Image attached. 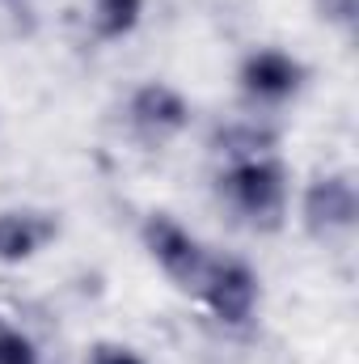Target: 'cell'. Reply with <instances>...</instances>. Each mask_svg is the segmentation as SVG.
I'll list each match as a JSON object with an SVG mask.
<instances>
[{"label": "cell", "mask_w": 359, "mask_h": 364, "mask_svg": "<svg viewBox=\"0 0 359 364\" xmlns=\"http://www.w3.org/2000/svg\"><path fill=\"white\" fill-rule=\"evenodd\" d=\"M216 195L245 229L275 233L287 225L292 212V174L279 153L224 161V170L216 174Z\"/></svg>", "instance_id": "obj_1"}, {"label": "cell", "mask_w": 359, "mask_h": 364, "mask_svg": "<svg viewBox=\"0 0 359 364\" xmlns=\"http://www.w3.org/2000/svg\"><path fill=\"white\" fill-rule=\"evenodd\" d=\"M140 242L148 250V259L157 263V272L165 275L182 296H199L203 279L211 272L216 255L182 225L178 216L170 212H148L144 225H140Z\"/></svg>", "instance_id": "obj_2"}, {"label": "cell", "mask_w": 359, "mask_h": 364, "mask_svg": "<svg viewBox=\"0 0 359 364\" xmlns=\"http://www.w3.org/2000/svg\"><path fill=\"white\" fill-rule=\"evenodd\" d=\"M309 85V64L283 47H250L237 64V90L250 106H263V110H275V106H287L296 102Z\"/></svg>", "instance_id": "obj_3"}, {"label": "cell", "mask_w": 359, "mask_h": 364, "mask_svg": "<svg viewBox=\"0 0 359 364\" xmlns=\"http://www.w3.org/2000/svg\"><path fill=\"white\" fill-rule=\"evenodd\" d=\"M300 229L313 237V242H334V237H347L359 220V186L351 170H326L317 178L304 182L300 191Z\"/></svg>", "instance_id": "obj_4"}, {"label": "cell", "mask_w": 359, "mask_h": 364, "mask_svg": "<svg viewBox=\"0 0 359 364\" xmlns=\"http://www.w3.org/2000/svg\"><path fill=\"white\" fill-rule=\"evenodd\" d=\"M127 132L144 149H165L190 127V97L170 81H144L127 93Z\"/></svg>", "instance_id": "obj_5"}, {"label": "cell", "mask_w": 359, "mask_h": 364, "mask_svg": "<svg viewBox=\"0 0 359 364\" xmlns=\"http://www.w3.org/2000/svg\"><path fill=\"white\" fill-rule=\"evenodd\" d=\"M220 326L228 331H241L254 322L258 305H263V279L258 272L245 263V259H233V255H216L211 272L203 279L199 296H194Z\"/></svg>", "instance_id": "obj_6"}, {"label": "cell", "mask_w": 359, "mask_h": 364, "mask_svg": "<svg viewBox=\"0 0 359 364\" xmlns=\"http://www.w3.org/2000/svg\"><path fill=\"white\" fill-rule=\"evenodd\" d=\"M60 237V216L47 208H0V267L34 263Z\"/></svg>", "instance_id": "obj_7"}, {"label": "cell", "mask_w": 359, "mask_h": 364, "mask_svg": "<svg viewBox=\"0 0 359 364\" xmlns=\"http://www.w3.org/2000/svg\"><path fill=\"white\" fill-rule=\"evenodd\" d=\"M211 153L224 161H245V157H267L279 153V132L258 119H237L211 132Z\"/></svg>", "instance_id": "obj_8"}, {"label": "cell", "mask_w": 359, "mask_h": 364, "mask_svg": "<svg viewBox=\"0 0 359 364\" xmlns=\"http://www.w3.org/2000/svg\"><path fill=\"white\" fill-rule=\"evenodd\" d=\"M144 9L148 0H89V34L97 43H123L144 26Z\"/></svg>", "instance_id": "obj_9"}, {"label": "cell", "mask_w": 359, "mask_h": 364, "mask_svg": "<svg viewBox=\"0 0 359 364\" xmlns=\"http://www.w3.org/2000/svg\"><path fill=\"white\" fill-rule=\"evenodd\" d=\"M0 364H38V348L26 331L0 318Z\"/></svg>", "instance_id": "obj_10"}, {"label": "cell", "mask_w": 359, "mask_h": 364, "mask_svg": "<svg viewBox=\"0 0 359 364\" xmlns=\"http://www.w3.org/2000/svg\"><path fill=\"white\" fill-rule=\"evenodd\" d=\"M85 364H148L144 352H136L131 343H118V339H101L85 352Z\"/></svg>", "instance_id": "obj_11"}, {"label": "cell", "mask_w": 359, "mask_h": 364, "mask_svg": "<svg viewBox=\"0 0 359 364\" xmlns=\"http://www.w3.org/2000/svg\"><path fill=\"white\" fill-rule=\"evenodd\" d=\"M317 17L334 30H351L355 26V13H359V0H313Z\"/></svg>", "instance_id": "obj_12"}]
</instances>
